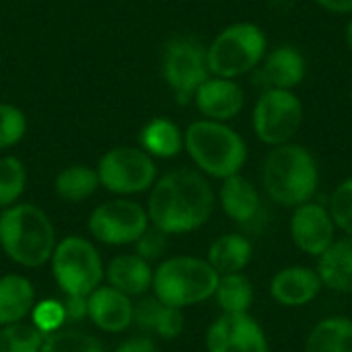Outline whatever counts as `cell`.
I'll return each mask as SVG.
<instances>
[{
	"mask_svg": "<svg viewBox=\"0 0 352 352\" xmlns=\"http://www.w3.org/2000/svg\"><path fill=\"white\" fill-rule=\"evenodd\" d=\"M217 206V194L196 167L171 169L148 190L146 212L153 227L167 235H186L202 229Z\"/></svg>",
	"mask_w": 352,
	"mask_h": 352,
	"instance_id": "6da1fadb",
	"label": "cell"
},
{
	"mask_svg": "<svg viewBox=\"0 0 352 352\" xmlns=\"http://www.w3.org/2000/svg\"><path fill=\"white\" fill-rule=\"evenodd\" d=\"M262 186L266 196L285 208L314 200L320 188L316 155L297 142L272 146L262 163Z\"/></svg>",
	"mask_w": 352,
	"mask_h": 352,
	"instance_id": "7a4b0ae2",
	"label": "cell"
},
{
	"mask_svg": "<svg viewBox=\"0 0 352 352\" xmlns=\"http://www.w3.org/2000/svg\"><path fill=\"white\" fill-rule=\"evenodd\" d=\"M56 229L43 208L16 202L0 210V248L10 262L23 268H39L52 260Z\"/></svg>",
	"mask_w": 352,
	"mask_h": 352,
	"instance_id": "3957f363",
	"label": "cell"
},
{
	"mask_svg": "<svg viewBox=\"0 0 352 352\" xmlns=\"http://www.w3.org/2000/svg\"><path fill=\"white\" fill-rule=\"evenodd\" d=\"M184 151L194 167L212 179L241 173L250 155L245 138L233 126L204 118L184 130Z\"/></svg>",
	"mask_w": 352,
	"mask_h": 352,
	"instance_id": "277c9868",
	"label": "cell"
},
{
	"mask_svg": "<svg viewBox=\"0 0 352 352\" xmlns=\"http://www.w3.org/2000/svg\"><path fill=\"white\" fill-rule=\"evenodd\" d=\"M219 272L206 258L171 256L153 272V295L165 305L186 309L212 299Z\"/></svg>",
	"mask_w": 352,
	"mask_h": 352,
	"instance_id": "5b68a950",
	"label": "cell"
},
{
	"mask_svg": "<svg viewBox=\"0 0 352 352\" xmlns=\"http://www.w3.org/2000/svg\"><path fill=\"white\" fill-rule=\"evenodd\" d=\"M266 54L268 35L260 25L252 21L227 25L206 45V62L210 74L233 80L258 70Z\"/></svg>",
	"mask_w": 352,
	"mask_h": 352,
	"instance_id": "8992f818",
	"label": "cell"
},
{
	"mask_svg": "<svg viewBox=\"0 0 352 352\" xmlns=\"http://www.w3.org/2000/svg\"><path fill=\"white\" fill-rule=\"evenodd\" d=\"M52 274L64 295L89 297L105 278L103 260L93 241L80 235L60 239L52 254Z\"/></svg>",
	"mask_w": 352,
	"mask_h": 352,
	"instance_id": "52a82bcc",
	"label": "cell"
},
{
	"mask_svg": "<svg viewBox=\"0 0 352 352\" xmlns=\"http://www.w3.org/2000/svg\"><path fill=\"white\" fill-rule=\"evenodd\" d=\"M305 120L301 97L289 89H264L252 109V130L266 146L293 142Z\"/></svg>",
	"mask_w": 352,
	"mask_h": 352,
	"instance_id": "ba28073f",
	"label": "cell"
},
{
	"mask_svg": "<svg viewBox=\"0 0 352 352\" xmlns=\"http://www.w3.org/2000/svg\"><path fill=\"white\" fill-rule=\"evenodd\" d=\"M95 169L101 188L124 198L148 192L159 177L155 159L140 146L128 144L105 151Z\"/></svg>",
	"mask_w": 352,
	"mask_h": 352,
	"instance_id": "9c48e42d",
	"label": "cell"
},
{
	"mask_svg": "<svg viewBox=\"0 0 352 352\" xmlns=\"http://www.w3.org/2000/svg\"><path fill=\"white\" fill-rule=\"evenodd\" d=\"M161 74L179 105L192 103L198 87L210 76L206 45L188 35L171 37L163 50Z\"/></svg>",
	"mask_w": 352,
	"mask_h": 352,
	"instance_id": "30bf717a",
	"label": "cell"
},
{
	"mask_svg": "<svg viewBox=\"0 0 352 352\" xmlns=\"http://www.w3.org/2000/svg\"><path fill=\"white\" fill-rule=\"evenodd\" d=\"M87 227L99 243L132 245L151 227V221L144 206L130 198L118 196L93 208Z\"/></svg>",
	"mask_w": 352,
	"mask_h": 352,
	"instance_id": "8fae6325",
	"label": "cell"
},
{
	"mask_svg": "<svg viewBox=\"0 0 352 352\" xmlns=\"http://www.w3.org/2000/svg\"><path fill=\"white\" fill-rule=\"evenodd\" d=\"M206 352H270V340L252 314H221L204 338Z\"/></svg>",
	"mask_w": 352,
	"mask_h": 352,
	"instance_id": "7c38bea8",
	"label": "cell"
},
{
	"mask_svg": "<svg viewBox=\"0 0 352 352\" xmlns=\"http://www.w3.org/2000/svg\"><path fill=\"white\" fill-rule=\"evenodd\" d=\"M289 235L301 254L320 258L338 237V229L328 204L309 200L295 206L289 221Z\"/></svg>",
	"mask_w": 352,
	"mask_h": 352,
	"instance_id": "4fadbf2b",
	"label": "cell"
},
{
	"mask_svg": "<svg viewBox=\"0 0 352 352\" xmlns=\"http://www.w3.org/2000/svg\"><path fill=\"white\" fill-rule=\"evenodd\" d=\"M192 103L204 120L229 124L243 111L245 91L233 78L210 74L194 93Z\"/></svg>",
	"mask_w": 352,
	"mask_h": 352,
	"instance_id": "5bb4252c",
	"label": "cell"
},
{
	"mask_svg": "<svg viewBox=\"0 0 352 352\" xmlns=\"http://www.w3.org/2000/svg\"><path fill=\"white\" fill-rule=\"evenodd\" d=\"M268 291H270V297L280 307L299 309V307L314 303L322 295L324 283L316 268L293 264L274 272V276L270 278Z\"/></svg>",
	"mask_w": 352,
	"mask_h": 352,
	"instance_id": "9a60e30c",
	"label": "cell"
},
{
	"mask_svg": "<svg viewBox=\"0 0 352 352\" xmlns=\"http://www.w3.org/2000/svg\"><path fill=\"white\" fill-rule=\"evenodd\" d=\"M87 318L107 334L126 332L132 326L134 305L132 299L113 287H97L87 297Z\"/></svg>",
	"mask_w": 352,
	"mask_h": 352,
	"instance_id": "2e32d148",
	"label": "cell"
},
{
	"mask_svg": "<svg viewBox=\"0 0 352 352\" xmlns=\"http://www.w3.org/2000/svg\"><path fill=\"white\" fill-rule=\"evenodd\" d=\"M258 70L264 78V89L295 91L307 76V60L299 47L283 43L268 50Z\"/></svg>",
	"mask_w": 352,
	"mask_h": 352,
	"instance_id": "e0dca14e",
	"label": "cell"
},
{
	"mask_svg": "<svg viewBox=\"0 0 352 352\" xmlns=\"http://www.w3.org/2000/svg\"><path fill=\"white\" fill-rule=\"evenodd\" d=\"M217 200L233 223L241 227H250L262 214V198L256 184L243 173H235L231 177L221 179V188Z\"/></svg>",
	"mask_w": 352,
	"mask_h": 352,
	"instance_id": "ac0fdd59",
	"label": "cell"
},
{
	"mask_svg": "<svg viewBox=\"0 0 352 352\" xmlns=\"http://www.w3.org/2000/svg\"><path fill=\"white\" fill-rule=\"evenodd\" d=\"M132 324H136L146 334H155L159 338L173 340L184 332V309L165 305L155 295L142 297L134 305Z\"/></svg>",
	"mask_w": 352,
	"mask_h": 352,
	"instance_id": "d6986e66",
	"label": "cell"
},
{
	"mask_svg": "<svg viewBox=\"0 0 352 352\" xmlns=\"http://www.w3.org/2000/svg\"><path fill=\"white\" fill-rule=\"evenodd\" d=\"M324 289L352 295V235H340L318 258L316 266Z\"/></svg>",
	"mask_w": 352,
	"mask_h": 352,
	"instance_id": "ffe728a7",
	"label": "cell"
},
{
	"mask_svg": "<svg viewBox=\"0 0 352 352\" xmlns=\"http://www.w3.org/2000/svg\"><path fill=\"white\" fill-rule=\"evenodd\" d=\"M153 272L155 270L151 268V262H146L138 254H122L107 264L105 278L109 287L132 299L142 297L153 287Z\"/></svg>",
	"mask_w": 352,
	"mask_h": 352,
	"instance_id": "44dd1931",
	"label": "cell"
},
{
	"mask_svg": "<svg viewBox=\"0 0 352 352\" xmlns=\"http://www.w3.org/2000/svg\"><path fill=\"white\" fill-rule=\"evenodd\" d=\"M138 146L153 159H175L184 153V130L171 118L155 116L140 128Z\"/></svg>",
	"mask_w": 352,
	"mask_h": 352,
	"instance_id": "7402d4cb",
	"label": "cell"
},
{
	"mask_svg": "<svg viewBox=\"0 0 352 352\" xmlns=\"http://www.w3.org/2000/svg\"><path fill=\"white\" fill-rule=\"evenodd\" d=\"M206 260L219 276L243 272L254 260V243L243 233H223L208 245Z\"/></svg>",
	"mask_w": 352,
	"mask_h": 352,
	"instance_id": "603a6c76",
	"label": "cell"
},
{
	"mask_svg": "<svg viewBox=\"0 0 352 352\" xmlns=\"http://www.w3.org/2000/svg\"><path fill=\"white\" fill-rule=\"evenodd\" d=\"M35 307V289L27 276H0V326L23 322Z\"/></svg>",
	"mask_w": 352,
	"mask_h": 352,
	"instance_id": "cb8c5ba5",
	"label": "cell"
},
{
	"mask_svg": "<svg viewBox=\"0 0 352 352\" xmlns=\"http://www.w3.org/2000/svg\"><path fill=\"white\" fill-rule=\"evenodd\" d=\"M303 352H352V318L330 316L307 334Z\"/></svg>",
	"mask_w": 352,
	"mask_h": 352,
	"instance_id": "d4e9b609",
	"label": "cell"
},
{
	"mask_svg": "<svg viewBox=\"0 0 352 352\" xmlns=\"http://www.w3.org/2000/svg\"><path fill=\"white\" fill-rule=\"evenodd\" d=\"M212 299L223 314H250L256 301V289L243 272L221 274Z\"/></svg>",
	"mask_w": 352,
	"mask_h": 352,
	"instance_id": "484cf974",
	"label": "cell"
},
{
	"mask_svg": "<svg viewBox=\"0 0 352 352\" xmlns=\"http://www.w3.org/2000/svg\"><path fill=\"white\" fill-rule=\"evenodd\" d=\"M99 175L95 167L89 165H70L64 167L56 179H54V190L56 194L66 200V202H82L91 198L99 190Z\"/></svg>",
	"mask_w": 352,
	"mask_h": 352,
	"instance_id": "4316f807",
	"label": "cell"
},
{
	"mask_svg": "<svg viewBox=\"0 0 352 352\" xmlns=\"http://www.w3.org/2000/svg\"><path fill=\"white\" fill-rule=\"evenodd\" d=\"M39 352H107L105 346L89 332L78 328H60L45 334Z\"/></svg>",
	"mask_w": 352,
	"mask_h": 352,
	"instance_id": "83f0119b",
	"label": "cell"
},
{
	"mask_svg": "<svg viewBox=\"0 0 352 352\" xmlns=\"http://www.w3.org/2000/svg\"><path fill=\"white\" fill-rule=\"evenodd\" d=\"M27 188V167L14 155L0 157V210L19 202Z\"/></svg>",
	"mask_w": 352,
	"mask_h": 352,
	"instance_id": "f1b7e54d",
	"label": "cell"
},
{
	"mask_svg": "<svg viewBox=\"0 0 352 352\" xmlns=\"http://www.w3.org/2000/svg\"><path fill=\"white\" fill-rule=\"evenodd\" d=\"M45 334L31 322L0 326V352H39Z\"/></svg>",
	"mask_w": 352,
	"mask_h": 352,
	"instance_id": "f546056e",
	"label": "cell"
},
{
	"mask_svg": "<svg viewBox=\"0 0 352 352\" xmlns=\"http://www.w3.org/2000/svg\"><path fill=\"white\" fill-rule=\"evenodd\" d=\"M27 134V116L14 103L0 101V151L16 146Z\"/></svg>",
	"mask_w": 352,
	"mask_h": 352,
	"instance_id": "4dcf8cb0",
	"label": "cell"
},
{
	"mask_svg": "<svg viewBox=\"0 0 352 352\" xmlns=\"http://www.w3.org/2000/svg\"><path fill=\"white\" fill-rule=\"evenodd\" d=\"M330 214L342 235H352V175L342 179L330 194Z\"/></svg>",
	"mask_w": 352,
	"mask_h": 352,
	"instance_id": "1f68e13d",
	"label": "cell"
},
{
	"mask_svg": "<svg viewBox=\"0 0 352 352\" xmlns=\"http://www.w3.org/2000/svg\"><path fill=\"white\" fill-rule=\"evenodd\" d=\"M31 322L43 334L60 330L64 326V322H66V314H64L62 301H41V303H35V307L31 311Z\"/></svg>",
	"mask_w": 352,
	"mask_h": 352,
	"instance_id": "d6a6232c",
	"label": "cell"
},
{
	"mask_svg": "<svg viewBox=\"0 0 352 352\" xmlns=\"http://www.w3.org/2000/svg\"><path fill=\"white\" fill-rule=\"evenodd\" d=\"M167 233H163L161 229H157V227H148L140 237H138V241L134 243L136 245V254L140 256V258H144L146 262H153V260H159L163 254H165V250H167Z\"/></svg>",
	"mask_w": 352,
	"mask_h": 352,
	"instance_id": "836d02e7",
	"label": "cell"
},
{
	"mask_svg": "<svg viewBox=\"0 0 352 352\" xmlns=\"http://www.w3.org/2000/svg\"><path fill=\"white\" fill-rule=\"evenodd\" d=\"M66 320L78 322L87 318V297H76V295H66V301H62Z\"/></svg>",
	"mask_w": 352,
	"mask_h": 352,
	"instance_id": "e575fe53",
	"label": "cell"
},
{
	"mask_svg": "<svg viewBox=\"0 0 352 352\" xmlns=\"http://www.w3.org/2000/svg\"><path fill=\"white\" fill-rule=\"evenodd\" d=\"M113 352H159V349L151 336H134L124 340Z\"/></svg>",
	"mask_w": 352,
	"mask_h": 352,
	"instance_id": "d590c367",
	"label": "cell"
},
{
	"mask_svg": "<svg viewBox=\"0 0 352 352\" xmlns=\"http://www.w3.org/2000/svg\"><path fill=\"white\" fill-rule=\"evenodd\" d=\"M320 8L332 14H352V0H314Z\"/></svg>",
	"mask_w": 352,
	"mask_h": 352,
	"instance_id": "8d00e7d4",
	"label": "cell"
},
{
	"mask_svg": "<svg viewBox=\"0 0 352 352\" xmlns=\"http://www.w3.org/2000/svg\"><path fill=\"white\" fill-rule=\"evenodd\" d=\"M344 41H346V47L352 54V14H349V21H346V27H344Z\"/></svg>",
	"mask_w": 352,
	"mask_h": 352,
	"instance_id": "74e56055",
	"label": "cell"
},
{
	"mask_svg": "<svg viewBox=\"0 0 352 352\" xmlns=\"http://www.w3.org/2000/svg\"><path fill=\"white\" fill-rule=\"evenodd\" d=\"M351 107H352V87H351Z\"/></svg>",
	"mask_w": 352,
	"mask_h": 352,
	"instance_id": "f35d334b",
	"label": "cell"
}]
</instances>
